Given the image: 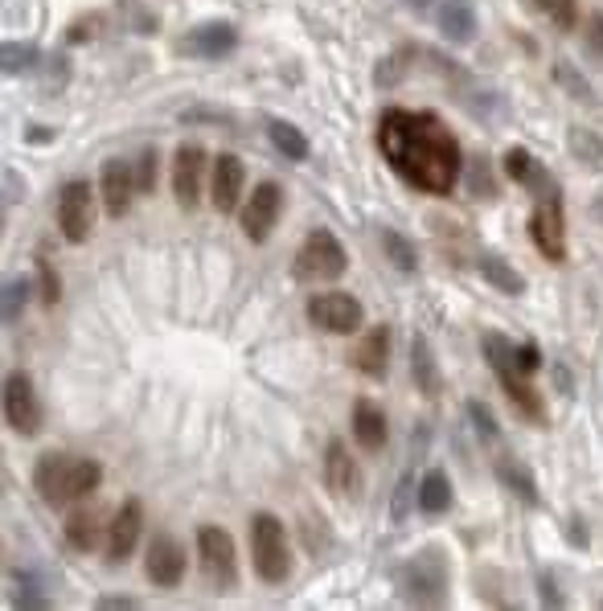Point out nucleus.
Returning a JSON list of instances; mask_svg holds the SVG:
<instances>
[{"instance_id":"28","label":"nucleus","mask_w":603,"mask_h":611,"mask_svg":"<svg viewBox=\"0 0 603 611\" xmlns=\"http://www.w3.org/2000/svg\"><path fill=\"white\" fill-rule=\"evenodd\" d=\"M480 276H485V283L497 288L501 296H522V292H526L522 271H517L510 259H501V255H485V259H480Z\"/></svg>"},{"instance_id":"8","label":"nucleus","mask_w":603,"mask_h":611,"mask_svg":"<svg viewBox=\"0 0 603 611\" xmlns=\"http://www.w3.org/2000/svg\"><path fill=\"white\" fill-rule=\"evenodd\" d=\"M198 558L201 574L210 578V587L218 591H235L238 587V555H235V537L218 530V525H201L198 530Z\"/></svg>"},{"instance_id":"9","label":"nucleus","mask_w":603,"mask_h":611,"mask_svg":"<svg viewBox=\"0 0 603 611\" xmlns=\"http://www.w3.org/2000/svg\"><path fill=\"white\" fill-rule=\"evenodd\" d=\"M58 230H62V239L66 242H87L95 230V189L91 181H83V177H74L62 186L58 193Z\"/></svg>"},{"instance_id":"6","label":"nucleus","mask_w":603,"mask_h":611,"mask_svg":"<svg viewBox=\"0 0 603 611\" xmlns=\"http://www.w3.org/2000/svg\"><path fill=\"white\" fill-rule=\"evenodd\" d=\"M530 242L538 246V255L550 263H567V214H563V198L558 186L533 193V214H530Z\"/></svg>"},{"instance_id":"35","label":"nucleus","mask_w":603,"mask_h":611,"mask_svg":"<svg viewBox=\"0 0 603 611\" xmlns=\"http://www.w3.org/2000/svg\"><path fill=\"white\" fill-rule=\"evenodd\" d=\"M538 9L554 21V29H563L570 34L575 25H579V0H538Z\"/></svg>"},{"instance_id":"25","label":"nucleus","mask_w":603,"mask_h":611,"mask_svg":"<svg viewBox=\"0 0 603 611\" xmlns=\"http://www.w3.org/2000/svg\"><path fill=\"white\" fill-rule=\"evenodd\" d=\"M452 500H456V493H452V481H448V472H443V468L423 472L419 488H415V509H419V513L439 518V513H448V509H452Z\"/></svg>"},{"instance_id":"43","label":"nucleus","mask_w":603,"mask_h":611,"mask_svg":"<svg viewBox=\"0 0 603 611\" xmlns=\"http://www.w3.org/2000/svg\"><path fill=\"white\" fill-rule=\"evenodd\" d=\"M538 587H542V608H563V595L550 583V574H538Z\"/></svg>"},{"instance_id":"3","label":"nucleus","mask_w":603,"mask_h":611,"mask_svg":"<svg viewBox=\"0 0 603 611\" xmlns=\"http://www.w3.org/2000/svg\"><path fill=\"white\" fill-rule=\"evenodd\" d=\"M394 587L411 608H443L448 603V587H452V571L443 550L427 546L419 555H411L394 571Z\"/></svg>"},{"instance_id":"33","label":"nucleus","mask_w":603,"mask_h":611,"mask_svg":"<svg viewBox=\"0 0 603 611\" xmlns=\"http://www.w3.org/2000/svg\"><path fill=\"white\" fill-rule=\"evenodd\" d=\"M13 608H50V595H46L41 574L13 571Z\"/></svg>"},{"instance_id":"21","label":"nucleus","mask_w":603,"mask_h":611,"mask_svg":"<svg viewBox=\"0 0 603 611\" xmlns=\"http://www.w3.org/2000/svg\"><path fill=\"white\" fill-rule=\"evenodd\" d=\"M349 423H353L357 447H366V451H382L386 440H390V419L374 398H357L353 410H349Z\"/></svg>"},{"instance_id":"36","label":"nucleus","mask_w":603,"mask_h":611,"mask_svg":"<svg viewBox=\"0 0 603 611\" xmlns=\"http://www.w3.org/2000/svg\"><path fill=\"white\" fill-rule=\"evenodd\" d=\"M554 82H558V87H567L579 103H591V99H595V91H591L583 78H579V71H575L570 62H554Z\"/></svg>"},{"instance_id":"48","label":"nucleus","mask_w":603,"mask_h":611,"mask_svg":"<svg viewBox=\"0 0 603 611\" xmlns=\"http://www.w3.org/2000/svg\"><path fill=\"white\" fill-rule=\"evenodd\" d=\"M595 218L603 222V193H600V202H595Z\"/></svg>"},{"instance_id":"31","label":"nucleus","mask_w":603,"mask_h":611,"mask_svg":"<svg viewBox=\"0 0 603 611\" xmlns=\"http://www.w3.org/2000/svg\"><path fill=\"white\" fill-rule=\"evenodd\" d=\"M567 149L583 168H591V173H603V140L591 128H570L567 131Z\"/></svg>"},{"instance_id":"37","label":"nucleus","mask_w":603,"mask_h":611,"mask_svg":"<svg viewBox=\"0 0 603 611\" xmlns=\"http://www.w3.org/2000/svg\"><path fill=\"white\" fill-rule=\"evenodd\" d=\"M468 419H473V427H476V435L485 440V444H497L501 440V427H497V419H493V410L485 407V403H468Z\"/></svg>"},{"instance_id":"1","label":"nucleus","mask_w":603,"mask_h":611,"mask_svg":"<svg viewBox=\"0 0 603 611\" xmlns=\"http://www.w3.org/2000/svg\"><path fill=\"white\" fill-rule=\"evenodd\" d=\"M378 152L406 186L431 193V198H448L464 173V152H460L456 131L436 112H411V107L382 112Z\"/></svg>"},{"instance_id":"5","label":"nucleus","mask_w":603,"mask_h":611,"mask_svg":"<svg viewBox=\"0 0 603 611\" xmlns=\"http://www.w3.org/2000/svg\"><path fill=\"white\" fill-rule=\"evenodd\" d=\"M251 562L263 583H288L292 574V546H288V525L275 513H255L251 518Z\"/></svg>"},{"instance_id":"44","label":"nucleus","mask_w":603,"mask_h":611,"mask_svg":"<svg viewBox=\"0 0 603 611\" xmlns=\"http://www.w3.org/2000/svg\"><path fill=\"white\" fill-rule=\"evenodd\" d=\"M95 608L99 611H128V608H136V599H124V595H99V599H95Z\"/></svg>"},{"instance_id":"39","label":"nucleus","mask_w":603,"mask_h":611,"mask_svg":"<svg viewBox=\"0 0 603 611\" xmlns=\"http://www.w3.org/2000/svg\"><path fill=\"white\" fill-rule=\"evenodd\" d=\"M37 276H41V300H46V304H58V296H62V283H58L50 259H37Z\"/></svg>"},{"instance_id":"10","label":"nucleus","mask_w":603,"mask_h":611,"mask_svg":"<svg viewBox=\"0 0 603 611\" xmlns=\"http://www.w3.org/2000/svg\"><path fill=\"white\" fill-rule=\"evenodd\" d=\"M205 168L210 165V152L201 149L198 140H185L173 152V198L181 209H198L201 202V186H205Z\"/></svg>"},{"instance_id":"42","label":"nucleus","mask_w":603,"mask_h":611,"mask_svg":"<svg viewBox=\"0 0 603 611\" xmlns=\"http://www.w3.org/2000/svg\"><path fill=\"white\" fill-rule=\"evenodd\" d=\"M587 50L603 58V13H587Z\"/></svg>"},{"instance_id":"7","label":"nucleus","mask_w":603,"mask_h":611,"mask_svg":"<svg viewBox=\"0 0 603 611\" xmlns=\"http://www.w3.org/2000/svg\"><path fill=\"white\" fill-rule=\"evenodd\" d=\"M346 271H349V255L332 230H312L309 239L300 242V251H296V276L300 279L329 283V279H341Z\"/></svg>"},{"instance_id":"40","label":"nucleus","mask_w":603,"mask_h":611,"mask_svg":"<svg viewBox=\"0 0 603 611\" xmlns=\"http://www.w3.org/2000/svg\"><path fill=\"white\" fill-rule=\"evenodd\" d=\"M538 366H542V349H538V341H522V345H517V370L530 378V373H538Z\"/></svg>"},{"instance_id":"17","label":"nucleus","mask_w":603,"mask_h":611,"mask_svg":"<svg viewBox=\"0 0 603 611\" xmlns=\"http://www.w3.org/2000/svg\"><path fill=\"white\" fill-rule=\"evenodd\" d=\"M136 165L128 161H120V156H111L103 173H99V198H103V209H108V218H124L131 209V193H136Z\"/></svg>"},{"instance_id":"47","label":"nucleus","mask_w":603,"mask_h":611,"mask_svg":"<svg viewBox=\"0 0 603 611\" xmlns=\"http://www.w3.org/2000/svg\"><path fill=\"white\" fill-rule=\"evenodd\" d=\"M427 4H431V0H406V9H411V13H423Z\"/></svg>"},{"instance_id":"19","label":"nucleus","mask_w":603,"mask_h":611,"mask_svg":"<svg viewBox=\"0 0 603 611\" xmlns=\"http://www.w3.org/2000/svg\"><path fill=\"white\" fill-rule=\"evenodd\" d=\"M140 534H145V505H140V500H124L108 525V562L131 558Z\"/></svg>"},{"instance_id":"26","label":"nucleus","mask_w":603,"mask_h":611,"mask_svg":"<svg viewBox=\"0 0 603 611\" xmlns=\"http://www.w3.org/2000/svg\"><path fill=\"white\" fill-rule=\"evenodd\" d=\"M411 373H415V386H419L427 398H436L439 390H443V373H439V366H436V349H431V341L423 333L411 341Z\"/></svg>"},{"instance_id":"45","label":"nucleus","mask_w":603,"mask_h":611,"mask_svg":"<svg viewBox=\"0 0 603 611\" xmlns=\"http://www.w3.org/2000/svg\"><path fill=\"white\" fill-rule=\"evenodd\" d=\"M567 537H570V546H579V550H583L587 542H591V537L579 530V521H570V525H567Z\"/></svg>"},{"instance_id":"29","label":"nucleus","mask_w":603,"mask_h":611,"mask_svg":"<svg viewBox=\"0 0 603 611\" xmlns=\"http://www.w3.org/2000/svg\"><path fill=\"white\" fill-rule=\"evenodd\" d=\"M99 518H95L91 509H78V513H71L66 518V525H62V537H66V546L71 550H78V555H91L95 546H99Z\"/></svg>"},{"instance_id":"27","label":"nucleus","mask_w":603,"mask_h":611,"mask_svg":"<svg viewBox=\"0 0 603 611\" xmlns=\"http://www.w3.org/2000/svg\"><path fill=\"white\" fill-rule=\"evenodd\" d=\"M267 140H272V149L284 156V161H292V165H300V161H309V136L296 128V124H288V119H267Z\"/></svg>"},{"instance_id":"13","label":"nucleus","mask_w":603,"mask_h":611,"mask_svg":"<svg viewBox=\"0 0 603 611\" xmlns=\"http://www.w3.org/2000/svg\"><path fill=\"white\" fill-rule=\"evenodd\" d=\"M279 214H284V189L279 181H259L255 193L242 202V234L251 242H267L272 239L275 222H279Z\"/></svg>"},{"instance_id":"24","label":"nucleus","mask_w":603,"mask_h":611,"mask_svg":"<svg viewBox=\"0 0 603 611\" xmlns=\"http://www.w3.org/2000/svg\"><path fill=\"white\" fill-rule=\"evenodd\" d=\"M493 468H497V481L505 484L526 509H538V505H542V488H538V481H533V472L526 468V463L513 460V456H501Z\"/></svg>"},{"instance_id":"46","label":"nucleus","mask_w":603,"mask_h":611,"mask_svg":"<svg viewBox=\"0 0 603 611\" xmlns=\"http://www.w3.org/2000/svg\"><path fill=\"white\" fill-rule=\"evenodd\" d=\"M554 378H558V390H563V394H570V373L563 370V366H554Z\"/></svg>"},{"instance_id":"32","label":"nucleus","mask_w":603,"mask_h":611,"mask_svg":"<svg viewBox=\"0 0 603 611\" xmlns=\"http://www.w3.org/2000/svg\"><path fill=\"white\" fill-rule=\"evenodd\" d=\"M382 251L402 276H415V271H419V251H415V242L406 239V234H399V230H382Z\"/></svg>"},{"instance_id":"12","label":"nucleus","mask_w":603,"mask_h":611,"mask_svg":"<svg viewBox=\"0 0 603 611\" xmlns=\"http://www.w3.org/2000/svg\"><path fill=\"white\" fill-rule=\"evenodd\" d=\"M4 423L17 435H37L41 431V403H37L34 378L25 370H13L4 378Z\"/></svg>"},{"instance_id":"23","label":"nucleus","mask_w":603,"mask_h":611,"mask_svg":"<svg viewBox=\"0 0 603 611\" xmlns=\"http://www.w3.org/2000/svg\"><path fill=\"white\" fill-rule=\"evenodd\" d=\"M505 177H510L513 186L530 189V193H542V189H554L550 181L547 165L533 156L530 149H510L505 152Z\"/></svg>"},{"instance_id":"38","label":"nucleus","mask_w":603,"mask_h":611,"mask_svg":"<svg viewBox=\"0 0 603 611\" xmlns=\"http://www.w3.org/2000/svg\"><path fill=\"white\" fill-rule=\"evenodd\" d=\"M136 186H140V193H152V189H156V152L152 149H145L140 161H136Z\"/></svg>"},{"instance_id":"2","label":"nucleus","mask_w":603,"mask_h":611,"mask_svg":"<svg viewBox=\"0 0 603 611\" xmlns=\"http://www.w3.org/2000/svg\"><path fill=\"white\" fill-rule=\"evenodd\" d=\"M103 484V468L87 456H62V451H46L34 463V488L46 505H74V500L91 497Z\"/></svg>"},{"instance_id":"16","label":"nucleus","mask_w":603,"mask_h":611,"mask_svg":"<svg viewBox=\"0 0 603 611\" xmlns=\"http://www.w3.org/2000/svg\"><path fill=\"white\" fill-rule=\"evenodd\" d=\"M242 189H247V165L238 161L235 152H222L210 173V202L218 214H235L242 202Z\"/></svg>"},{"instance_id":"22","label":"nucleus","mask_w":603,"mask_h":611,"mask_svg":"<svg viewBox=\"0 0 603 611\" xmlns=\"http://www.w3.org/2000/svg\"><path fill=\"white\" fill-rule=\"evenodd\" d=\"M436 25H439V34L448 41H456V46H468V41L476 38V29H480L473 0H443L436 13Z\"/></svg>"},{"instance_id":"41","label":"nucleus","mask_w":603,"mask_h":611,"mask_svg":"<svg viewBox=\"0 0 603 611\" xmlns=\"http://www.w3.org/2000/svg\"><path fill=\"white\" fill-rule=\"evenodd\" d=\"M415 488H419V481H402L399 493H394V505H390V518L394 521H406V509H411V500H415Z\"/></svg>"},{"instance_id":"11","label":"nucleus","mask_w":603,"mask_h":611,"mask_svg":"<svg viewBox=\"0 0 603 611\" xmlns=\"http://www.w3.org/2000/svg\"><path fill=\"white\" fill-rule=\"evenodd\" d=\"M309 320L312 329L332 336H349L362 329V304L349 292H316L309 300Z\"/></svg>"},{"instance_id":"34","label":"nucleus","mask_w":603,"mask_h":611,"mask_svg":"<svg viewBox=\"0 0 603 611\" xmlns=\"http://www.w3.org/2000/svg\"><path fill=\"white\" fill-rule=\"evenodd\" d=\"M34 292H37V283H34L29 276H17V279H9V283H4V296H0V313H4V320H9V324L17 320L21 308L29 304V296H34Z\"/></svg>"},{"instance_id":"30","label":"nucleus","mask_w":603,"mask_h":611,"mask_svg":"<svg viewBox=\"0 0 603 611\" xmlns=\"http://www.w3.org/2000/svg\"><path fill=\"white\" fill-rule=\"evenodd\" d=\"M41 62H46V54L37 46H29V41H4L0 46V71H4V78L41 71Z\"/></svg>"},{"instance_id":"14","label":"nucleus","mask_w":603,"mask_h":611,"mask_svg":"<svg viewBox=\"0 0 603 611\" xmlns=\"http://www.w3.org/2000/svg\"><path fill=\"white\" fill-rule=\"evenodd\" d=\"M185 571H189V558H185V546L177 537L156 534L148 542V555H145V574L152 587L161 591H173L185 583Z\"/></svg>"},{"instance_id":"20","label":"nucleus","mask_w":603,"mask_h":611,"mask_svg":"<svg viewBox=\"0 0 603 611\" xmlns=\"http://www.w3.org/2000/svg\"><path fill=\"white\" fill-rule=\"evenodd\" d=\"M353 370L382 382L386 370H390V324H374L366 333L357 336V349H353Z\"/></svg>"},{"instance_id":"15","label":"nucleus","mask_w":603,"mask_h":611,"mask_svg":"<svg viewBox=\"0 0 603 611\" xmlns=\"http://www.w3.org/2000/svg\"><path fill=\"white\" fill-rule=\"evenodd\" d=\"M321 476H325V488H329L332 497L353 500L357 493H362V468H357V460H353V451H349L346 440H329V444H325Z\"/></svg>"},{"instance_id":"4","label":"nucleus","mask_w":603,"mask_h":611,"mask_svg":"<svg viewBox=\"0 0 603 611\" xmlns=\"http://www.w3.org/2000/svg\"><path fill=\"white\" fill-rule=\"evenodd\" d=\"M480 353H485V361L493 366L497 382H501V390L510 394V403L530 423H547V407H542V394L526 382V373L517 370V345H513L505 333H485L480 336Z\"/></svg>"},{"instance_id":"18","label":"nucleus","mask_w":603,"mask_h":611,"mask_svg":"<svg viewBox=\"0 0 603 611\" xmlns=\"http://www.w3.org/2000/svg\"><path fill=\"white\" fill-rule=\"evenodd\" d=\"M235 46H238V29L230 21H205V25L185 34L177 50L189 58H210V62H218V58L235 54Z\"/></svg>"}]
</instances>
